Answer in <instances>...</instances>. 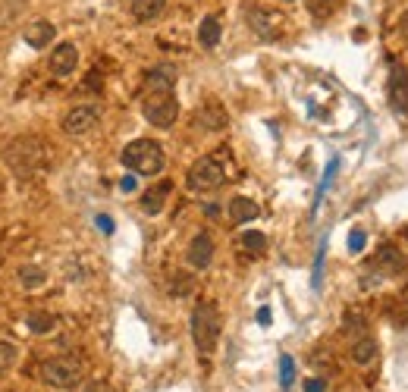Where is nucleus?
Returning a JSON list of instances; mask_svg holds the SVG:
<instances>
[{
    "label": "nucleus",
    "mask_w": 408,
    "mask_h": 392,
    "mask_svg": "<svg viewBox=\"0 0 408 392\" xmlns=\"http://www.w3.org/2000/svg\"><path fill=\"white\" fill-rule=\"evenodd\" d=\"M4 161L19 179H38L50 170V144L38 135H19L4 144Z\"/></svg>",
    "instance_id": "nucleus-1"
},
{
    "label": "nucleus",
    "mask_w": 408,
    "mask_h": 392,
    "mask_svg": "<svg viewBox=\"0 0 408 392\" xmlns=\"http://www.w3.org/2000/svg\"><path fill=\"white\" fill-rule=\"evenodd\" d=\"M41 383H47L50 389H60V392H69V389H79L89 374V364H85L82 354L69 352V354H54L41 364Z\"/></svg>",
    "instance_id": "nucleus-2"
},
{
    "label": "nucleus",
    "mask_w": 408,
    "mask_h": 392,
    "mask_svg": "<svg viewBox=\"0 0 408 392\" xmlns=\"http://www.w3.org/2000/svg\"><path fill=\"white\" fill-rule=\"evenodd\" d=\"M120 161L126 170L138 173V176H157L164 170V148L154 139H135L123 148Z\"/></svg>",
    "instance_id": "nucleus-3"
},
{
    "label": "nucleus",
    "mask_w": 408,
    "mask_h": 392,
    "mask_svg": "<svg viewBox=\"0 0 408 392\" xmlns=\"http://www.w3.org/2000/svg\"><path fill=\"white\" fill-rule=\"evenodd\" d=\"M192 339L198 345V352L208 358V354L217 352V342H220V311H217L214 301H198L192 311Z\"/></svg>",
    "instance_id": "nucleus-4"
},
{
    "label": "nucleus",
    "mask_w": 408,
    "mask_h": 392,
    "mask_svg": "<svg viewBox=\"0 0 408 392\" xmlns=\"http://www.w3.org/2000/svg\"><path fill=\"white\" fill-rule=\"evenodd\" d=\"M223 183H227V161H223V154H208L188 166L186 185L192 192H214Z\"/></svg>",
    "instance_id": "nucleus-5"
},
{
    "label": "nucleus",
    "mask_w": 408,
    "mask_h": 392,
    "mask_svg": "<svg viewBox=\"0 0 408 392\" xmlns=\"http://www.w3.org/2000/svg\"><path fill=\"white\" fill-rule=\"evenodd\" d=\"M142 113L151 126L170 129L179 120V100L173 91H144L142 94Z\"/></svg>",
    "instance_id": "nucleus-6"
},
{
    "label": "nucleus",
    "mask_w": 408,
    "mask_h": 392,
    "mask_svg": "<svg viewBox=\"0 0 408 392\" xmlns=\"http://www.w3.org/2000/svg\"><path fill=\"white\" fill-rule=\"evenodd\" d=\"M249 25L258 38L264 41H276L283 32H286V16L280 10H271V6H251L249 10Z\"/></svg>",
    "instance_id": "nucleus-7"
},
{
    "label": "nucleus",
    "mask_w": 408,
    "mask_h": 392,
    "mask_svg": "<svg viewBox=\"0 0 408 392\" xmlns=\"http://www.w3.org/2000/svg\"><path fill=\"white\" fill-rule=\"evenodd\" d=\"M386 94H390V107L399 116H408V69L405 63L390 60V79H386Z\"/></svg>",
    "instance_id": "nucleus-8"
},
{
    "label": "nucleus",
    "mask_w": 408,
    "mask_h": 392,
    "mask_svg": "<svg viewBox=\"0 0 408 392\" xmlns=\"http://www.w3.org/2000/svg\"><path fill=\"white\" fill-rule=\"evenodd\" d=\"M98 122H101L98 107L82 104V107H72V110L63 116V132L67 135H85V132H91Z\"/></svg>",
    "instance_id": "nucleus-9"
},
{
    "label": "nucleus",
    "mask_w": 408,
    "mask_h": 392,
    "mask_svg": "<svg viewBox=\"0 0 408 392\" xmlns=\"http://www.w3.org/2000/svg\"><path fill=\"white\" fill-rule=\"evenodd\" d=\"M47 67L54 76H72L79 67V47L72 45V41H60L54 50H50V60Z\"/></svg>",
    "instance_id": "nucleus-10"
},
{
    "label": "nucleus",
    "mask_w": 408,
    "mask_h": 392,
    "mask_svg": "<svg viewBox=\"0 0 408 392\" xmlns=\"http://www.w3.org/2000/svg\"><path fill=\"white\" fill-rule=\"evenodd\" d=\"M186 258H188V264H192L195 270H208L210 260H214V238H210L208 232H198V236L188 242Z\"/></svg>",
    "instance_id": "nucleus-11"
},
{
    "label": "nucleus",
    "mask_w": 408,
    "mask_h": 392,
    "mask_svg": "<svg viewBox=\"0 0 408 392\" xmlns=\"http://www.w3.org/2000/svg\"><path fill=\"white\" fill-rule=\"evenodd\" d=\"M374 270L383 273V277H396V273L408 270V258L399 254L392 245H383V248L377 251V258H374Z\"/></svg>",
    "instance_id": "nucleus-12"
},
{
    "label": "nucleus",
    "mask_w": 408,
    "mask_h": 392,
    "mask_svg": "<svg viewBox=\"0 0 408 392\" xmlns=\"http://www.w3.org/2000/svg\"><path fill=\"white\" fill-rule=\"evenodd\" d=\"M170 192H173V183H157V185H151L148 192H142V201H138V204H142V210L148 217H157L160 210H164V204H166V198H170Z\"/></svg>",
    "instance_id": "nucleus-13"
},
{
    "label": "nucleus",
    "mask_w": 408,
    "mask_h": 392,
    "mask_svg": "<svg viewBox=\"0 0 408 392\" xmlns=\"http://www.w3.org/2000/svg\"><path fill=\"white\" fill-rule=\"evenodd\" d=\"M54 35H57V28L47 23V19H35V23H28L23 28V38H26V45L28 47H35V50H41V47H47L50 41H54Z\"/></svg>",
    "instance_id": "nucleus-14"
},
{
    "label": "nucleus",
    "mask_w": 408,
    "mask_h": 392,
    "mask_svg": "<svg viewBox=\"0 0 408 392\" xmlns=\"http://www.w3.org/2000/svg\"><path fill=\"white\" fill-rule=\"evenodd\" d=\"M195 122H201L204 129H210V132H220V129H227V122H230V116L227 110H223L217 100H208V104L198 110V116H195Z\"/></svg>",
    "instance_id": "nucleus-15"
},
{
    "label": "nucleus",
    "mask_w": 408,
    "mask_h": 392,
    "mask_svg": "<svg viewBox=\"0 0 408 392\" xmlns=\"http://www.w3.org/2000/svg\"><path fill=\"white\" fill-rule=\"evenodd\" d=\"M230 217H232V223H251L261 217V207L254 204L251 198H245V195H236V198L230 201Z\"/></svg>",
    "instance_id": "nucleus-16"
},
{
    "label": "nucleus",
    "mask_w": 408,
    "mask_h": 392,
    "mask_svg": "<svg viewBox=\"0 0 408 392\" xmlns=\"http://www.w3.org/2000/svg\"><path fill=\"white\" fill-rule=\"evenodd\" d=\"M176 85V72L170 67H157L144 76V91H173Z\"/></svg>",
    "instance_id": "nucleus-17"
},
{
    "label": "nucleus",
    "mask_w": 408,
    "mask_h": 392,
    "mask_svg": "<svg viewBox=\"0 0 408 392\" xmlns=\"http://www.w3.org/2000/svg\"><path fill=\"white\" fill-rule=\"evenodd\" d=\"M220 35H223L220 16H204V19H201V25H198V41H201V47L214 50L217 45H220Z\"/></svg>",
    "instance_id": "nucleus-18"
},
{
    "label": "nucleus",
    "mask_w": 408,
    "mask_h": 392,
    "mask_svg": "<svg viewBox=\"0 0 408 392\" xmlns=\"http://www.w3.org/2000/svg\"><path fill=\"white\" fill-rule=\"evenodd\" d=\"M166 10V0H132V16L138 23H151Z\"/></svg>",
    "instance_id": "nucleus-19"
},
{
    "label": "nucleus",
    "mask_w": 408,
    "mask_h": 392,
    "mask_svg": "<svg viewBox=\"0 0 408 392\" xmlns=\"http://www.w3.org/2000/svg\"><path fill=\"white\" fill-rule=\"evenodd\" d=\"M26 326L35 333V336H47V333H54L57 317L47 314V311H32V314H28V321H26Z\"/></svg>",
    "instance_id": "nucleus-20"
},
{
    "label": "nucleus",
    "mask_w": 408,
    "mask_h": 392,
    "mask_svg": "<svg viewBox=\"0 0 408 392\" xmlns=\"http://www.w3.org/2000/svg\"><path fill=\"white\" fill-rule=\"evenodd\" d=\"M19 282H23V289L35 292V289H41L47 282V273L35 264H26V267H19Z\"/></svg>",
    "instance_id": "nucleus-21"
},
{
    "label": "nucleus",
    "mask_w": 408,
    "mask_h": 392,
    "mask_svg": "<svg viewBox=\"0 0 408 392\" xmlns=\"http://www.w3.org/2000/svg\"><path fill=\"white\" fill-rule=\"evenodd\" d=\"M377 358V342L370 336H361V339H355V345H352V361L355 364H370V361Z\"/></svg>",
    "instance_id": "nucleus-22"
},
{
    "label": "nucleus",
    "mask_w": 408,
    "mask_h": 392,
    "mask_svg": "<svg viewBox=\"0 0 408 392\" xmlns=\"http://www.w3.org/2000/svg\"><path fill=\"white\" fill-rule=\"evenodd\" d=\"M166 289H170L173 299H188V295L195 292V277H188V273H173V279Z\"/></svg>",
    "instance_id": "nucleus-23"
},
{
    "label": "nucleus",
    "mask_w": 408,
    "mask_h": 392,
    "mask_svg": "<svg viewBox=\"0 0 408 392\" xmlns=\"http://www.w3.org/2000/svg\"><path fill=\"white\" fill-rule=\"evenodd\" d=\"M339 4L342 0H308V10L314 19H330L339 10Z\"/></svg>",
    "instance_id": "nucleus-24"
},
{
    "label": "nucleus",
    "mask_w": 408,
    "mask_h": 392,
    "mask_svg": "<svg viewBox=\"0 0 408 392\" xmlns=\"http://www.w3.org/2000/svg\"><path fill=\"white\" fill-rule=\"evenodd\" d=\"M242 248H249L251 254L267 251V236H264V232H258V229H245L242 232Z\"/></svg>",
    "instance_id": "nucleus-25"
},
{
    "label": "nucleus",
    "mask_w": 408,
    "mask_h": 392,
    "mask_svg": "<svg viewBox=\"0 0 408 392\" xmlns=\"http://www.w3.org/2000/svg\"><path fill=\"white\" fill-rule=\"evenodd\" d=\"M280 386L283 389H293L295 386V361L289 354L280 358Z\"/></svg>",
    "instance_id": "nucleus-26"
},
{
    "label": "nucleus",
    "mask_w": 408,
    "mask_h": 392,
    "mask_svg": "<svg viewBox=\"0 0 408 392\" xmlns=\"http://www.w3.org/2000/svg\"><path fill=\"white\" fill-rule=\"evenodd\" d=\"M16 361H19V348L13 342H0V374L16 367Z\"/></svg>",
    "instance_id": "nucleus-27"
},
{
    "label": "nucleus",
    "mask_w": 408,
    "mask_h": 392,
    "mask_svg": "<svg viewBox=\"0 0 408 392\" xmlns=\"http://www.w3.org/2000/svg\"><path fill=\"white\" fill-rule=\"evenodd\" d=\"M336 170H339V161L333 157L330 163H327V173H324V179H320V188H317V201H314V210H317V204H320V198H324V192L330 188V183H333V176H336Z\"/></svg>",
    "instance_id": "nucleus-28"
},
{
    "label": "nucleus",
    "mask_w": 408,
    "mask_h": 392,
    "mask_svg": "<svg viewBox=\"0 0 408 392\" xmlns=\"http://www.w3.org/2000/svg\"><path fill=\"white\" fill-rule=\"evenodd\" d=\"M364 245H368V236H364V229H352V232H348V251L358 254V251H364Z\"/></svg>",
    "instance_id": "nucleus-29"
},
{
    "label": "nucleus",
    "mask_w": 408,
    "mask_h": 392,
    "mask_svg": "<svg viewBox=\"0 0 408 392\" xmlns=\"http://www.w3.org/2000/svg\"><path fill=\"white\" fill-rule=\"evenodd\" d=\"M324 254H327V242H320V248H317V260H314V289L320 286V270H324Z\"/></svg>",
    "instance_id": "nucleus-30"
},
{
    "label": "nucleus",
    "mask_w": 408,
    "mask_h": 392,
    "mask_svg": "<svg viewBox=\"0 0 408 392\" xmlns=\"http://www.w3.org/2000/svg\"><path fill=\"white\" fill-rule=\"evenodd\" d=\"M305 392H327V380L324 376H311V380H305Z\"/></svg>",
    "instance_id": "nucleus-31"
},
{
    "label": "nucleus",
    "mask_w": 408,
    "mask_h": 392,
    "mask_svg": "<svg viewBox=\"0 0 408 392\" xmlns=\"http://www.w3.org/2000/svg\"><path fill=\"white\" fill-rule=\"evenodd\" d=\"M85 392H110V383L101 380V376H94V380H89V386H85Z\"/></svg>",
    "instance_id": "nucleus-32"
},
{
    "label": "nucleus",
    "mask_w": 408,
    "mask_h": 392,
    "mask_svg": "<svg viewBox=\"0 0 408 392\" xmlns=\"http://www.w3.org/2000/svg\"><path fill=\"white\" fill-rule=\"evenodd\" d=\"M94 223H98V229L104 232V236H113V220L107 214H98V220H94Z\"/></svg>",
    "instance_id": "nucleus-33"
},
{
    "label": "nucleus",
    "mask_w": 408,
    "mask_h": 392,
    "mask_svg": "<svg viewBox=\"0 0 408 392\" xmlns=\"http://www.w3.org/2000/svg\"><path fill=\"white\" fill-rule=\"evenodd\" d=\"M399 32H402V38H405V45H408V10L402 13V19H399Z\"/></svg>",
    "instance_id": "nucleus-34"
},
{
    "label": "nucleus",
    "mask_w": 408,
    "mask_h": 392,
    "mask_svg": "<svg viewBox=\"0 0 408 392\" xmlns=\"http://www.w3.org/2000/svg\"><path fill=\"white\" fill-rule=\"evenodd\" d=\"M258 323H261V326L271 323V308H261V311H258Z\"/></svg>",
    "instance_id": "nucleus-35"
},
{
    "label": "nucleus",
    "mask_w": 408,
    "mask_h": 392,
    "mask_svg": "<svg viewBox=\"0 0 408 392\" xmlns=\"http://www.w3.org/2000/svg\"><path fill=\"white\" fill-rule=\"evenodd\" d=\"M120 188H123V192H135V176H126L120 183Z\"/></svg>",
    "instance_id": "nucleus-36"
},
{
    "label": "nucleus",
    "mask_w": 408,
    "mask_h": 392,
    "mask_svg": "<svg viewBox=\"0 0 408 392\" xmlns=\"http://www.w3.org/2000/svg\"><path fill=\"white\" fill-rule=\"evenodd\" d=\"M402 236H405V238H408V226H405V229H402Z\"/></svg>",
    "instance_id": "nucleus-37"
},
{
    "label": "nucleus",
    "mask_w": 408,
    "mask_h": 392,
    "mask_svg": "<svg viewBox=\"0 0 408 392\" xmlns=\"http://www.w3.org/2000/svg\"><path fill=\"white\" fill-rule=\"evenodd\" d=\"M405 299H408V282H405Z\"/></svg>",
    "instance_id": "nucleus-38"
},
{
    "label": "nucleus",
    "mask_w": 408,
    "mask_h": 392,
    "mask_svg": "<svg viewBox=\"0 0 408 392\" xmlns=\"http://www.w3.org/2000/svg\"><path fill=\"white\" fill-rule=\"evenodd\" d=\"M0 192H4V179H0Z\"/></svg>",
    "instance_id": "nucleus-39"
}]
</instances>
